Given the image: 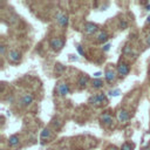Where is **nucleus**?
Returning a JSON list of instances; mask_svg holds the SVG:
<instances>
[{
  "label": "nucleus",
  "mask_w": 150,
  "mask_h": 150,
  "mask_svg": "<svg viewBox=\"0 0 150 150\" xmlns=\"http://www.w3.org/2000/svg\"><path fill=\"white\" fill-rule=\"evenodd\" d=\"M107 100V97H106V95L104 94H99V95H94V96L89 97L88 102L92 104H96V106H100V104H102L104 101Z\"/></svg>",
  "instance_id": "f257e3e1"
},
{
  "label": "nucleus",
  "mask_w": 150,
  "mask_h": 150,
  "mask_svg": "<svg viewBox=\"0 0 150 150\" xmlns=\"http://www.w3.org/2000/svg\"><path fill=\"white\" fill-rule=\"evenodd\" d=\"M49 45H51V47L54 49V51H60V49H62L65 42H64V40L60 39V38H54V39L51 40Z\"/></svg>",
  "instance_id": "f03ea898"
},
{
  "label": "nucleus",
  "mask_w": 150,
  "mask_h": 150,
  "mask_svg": "<svg viewBox=\"0 0 150 150\" xmlns=\"http://www.w3.org/2000/svg\"><path fill=\"white\" fill-rule=\"evenodd\" d=\"M117 72H119V74L122 76V75H127L128 73H129V66H128L127 64H120L119 66H117Z\"/></svg>",
  "instance_id": "7ed1b4c3"
},
{
  "label": "nucleus",
  "mask_w": 150,
  "mask_h": 150,
  "mask_svg": "<svg viewBox=\"0 0 150 150\" xmlns=\"http://www.w3.org/2000/svg\"><path fill=\"white\" fill-rule=\"evenodd\" d=\"M96 29H97V26L93 22H87L84 25V31L88 34H93L94 32H96Z\"/></svg>",
  "instance_id": "20e7f679"
},
{
  "label": "nucleus",
  "mask_w": 150,
  "mask_h": 150,
  "mask_svg": "<svg viewBox=\"0 0 150 150\" xmlns=\"http://www.w3.org/2000/svg\"><path fill=\"white\" fill-rule=\"evenodd\" d=\"M58 90H59V94L65 96V95H67L69 93V87H68V84H66V83H61V84H59Z\"/></svg>",
  "instance_id": "39448f33"
},
{
  "label": "nucleus",
  "mask_w": 150,
  "mask_h": 150,
  "mask_svg": "<svg viewBox=\"0 0 150 150\" xmlns=\"http://www.w3.org/2000/svg\"><path fill=\"white\" fill-rule=\"evenodd\" d=\"M117 117H119L120 122H125V121H128V120H129V113L125 112V110H120Z\"/></svg>",
  "instance_id": "423d86ee"
},
{
  "label": "nucleus",
  "mask_w": 150,
  "mask_h": 150,
  "mask_svg": "<svg viewBox=\"0 0 150 150\" xmlns=\"http://www.w3.org/2000/svg\"><path fill=\"white\" fill-rule=\"evenodd\" d=\"M8 58H10V60H12L13 62H17V61H19V59H20V53H19L18 51H15V49H13V51H11L10 53H8Z\"/></svg>",
  "instance_id": "0eeeda50"
},
{
  "label": "nucleus",
  "mask_w": 150,
  "mask_h": 150,
  "mask_svg": "<svg viewBox=\"0 0 150 150\" xmlns=\"http://www.w3.org/2000/svg\"><path fill=\"white\" fill-rule=\"evenodd\" d=\"M101 120H102V122H103L104 124H107V125H110L113 123V119H112V116H110L108 113H106V114L102 115Z\"/></svg>",
  "instance_id": "6e6552de"
},
{
  "label": "nucleus",
  "mask_w": 150,
  "mask_h": 150,
  "mask_svg": "<svg viewBox=\"0 0 150 150\" xmlns=\"http://www.w3.org/2000/svg\"><path fill=\"white\" fill-rule=\"evenodd\" d=\"M32 102H33V96H32L31 94L23 95L22 100H21V103H22L23 106H28V104H31Z\"/></svg>",
  "instance_id": "1a4fd4ad"
},
{
  "label": "nucleus",
  "mask_w": 150,
  "mask_h": 150,
  "mask_svg": "<svg viewBox=\"0 0 150 150\" xmlns=\"http://www.w3.org/2000/svg\"><path fill=\"white\" fill-rule=\"evenodd\" d=\"M58 21H59V23H60L62 27H66V26L68 25V17H67L66 14H64V15H59L58 17Z\"/></svg>",
  "instance_id": "9d476101"
},
{
  "label": "nucleus",
  "mask_w": 150,
  "mask_h": 150,
  "mask_svg": "<svg viewBox=\"0 0 150 150\" xmlns=\"http://www.w3.org/2000/svg\"><path fill=\"white\" fill-rule=\"evenodd\" d=\"M115 77H116V75H115V73L113 70L106 72V80H107L108 82H113L115 80Z\"/></svg>",
  "instance_id": "9b49d317"
},
{
  "label": "nucleus",
  "mask_w": 150,
  "mask_h": 150,
  "mask_svg": "<svg viewBox=\"0 0 150 150\" xmlns=\"http://www.w3.org/2000/svg\"><path fill=\"white\" fill-rule=\"evenodd\" d=\"M8 143H10V145L14 147V145H17L19 143V137L17 136V135H13V136H11V137H10V141H8Z\"/></svg>",
  "instance_id": "f8f14e48"
},
{
  "label": "nucleus",
  "mask_w": 150,
  "mask_h": 150,
  "mask_svg": "<svg viewBox=\"0 0 150 150\" xmlns=\"http://www.w3.org/2000/svg\"><path fill=\"white\" fill-rule=\"evenodd\" d=\"M87 82H88V77L84 76V75L80 76V79H79V86H80V88H83V87H86Z\"/></svg>",
  "instance_id": "ddd939ff"
},
{
  "label": "nucleus",
  "mask_w": 150,
  "mask_h": 150,
  "mask_svg": "<svg viewBox=\"0 0 150 150\" xmlns=\"http://www.w3.org/2000/svg\"><path fill=\"white\" fill-rule=\"evenodd\" d=\"M97 40L100 41V42H104V41L108 40V34L106 33V32H101V33L97 35Z\"/></svg>",
  "instance_id": "4468645a"
},
{
  "label": "nucleus",
  "mask_w": 150,
  "mask_h": 150,
  "mask_svg": "<svg viewBox=\"0 0 150 150\" xmlns=\"http://www.w3.org/2000/svg\"><path fill=\"white\" fill-rule=\"evenodd\" d=\"M122 53L124 54V55H131L132 54V49H131V47L130 46H124V48H123V51H122Z\"/></svg>",
  "instance_id": "2eb2a0df"
},
{
  "label": "nucleus",
  "mask_w": 150,
  "mask_h": 150,
  "mask_svg": "<svg viewBox=\"0 0 150 150\" xmlns=\"http://www.w3.org/2000/svg\"><path fill=\"white\" fill-rule=\"evenodd\" d=\"M102 81L100 79H96V80H94V81H93V87H94V88H96V89H99V88H101L102 87Z\"/></svg>",
  "instance_id": "dca6fc26"
},
{
  "label": "nucleus",
  "mask_w": 150,
  "mask_h": 150,
  "mask_svg": "<svg viewBox=\"0 0 150 150\" xmlns=\"http://www.w3.org/2000/svg\"><path fill=\"white\" fill-rule=\"evenodd\" d=\"M49 135H51V131H49L48 129H43L42 131H41V138H47V137H49Z\"/></svg>",
  "instance_id": "f3484780"
},
{
  "label": "nucleus",
  "mask_w": 150,
  "mask_h": 150,
  "mask_svg": "<svg viewBox=\"0 0 150 150\" xmlns=\"http://www.w3.org/2000/svg\"><path fill=\"white\" fill-rule=\"evenodd\" d=\"M121 150H132V145L129 144V143H124L121 148Z\"/></svg>",
  "instance_id": "a211bd4d"
},
{
  "label": "nucleus",
  "mask_w": 150,
  "mask_h": 150,
  "mask_svg": "<svg viewBox=\"0 0 150 150\" xmlns=\"http://www.w3.org/2000/svg\"><path fill=\"white\" fill-rule=\"evenodd\" d=\"M120 93H121V92H120L119 89H115V90H110V92H109V94L112 95V96H119V95H120Z\"/></svg>",
  "instance_id": "6ab92c4d"
},
{
  "label": "nucleus",
  "mask_w": 150,
  "mask_h": 150,
  "mask_svg": "<svg viewBox=\"0 0 150 150\" xmlns=\"http://www.w3.org/2000/svg\"><path fill=\"white\" fill-rule=\"evenodd\" d=\"M120 26H121V28H122V29H125V28H127V26H128V23H127V21H121V23H120Z\"/></svg>",
  "instance_id": "aec40b11"
},
{
  "label": "nucleus",
  "mask_w": 150,
  "mask_h": 150,
  "mask_svg": "<svg viewBox=\"0 0 150 150\" xmlns=\"http://www.w3.org/2000/svg\"><path fill=\"white\" fill-rule=\"evenodd\" d=\"M65 69V67L62 66V65H58V66H56V68H55V70L56 72H62Z\"/></svg>",
  "instance_id": "412c9836"
},
{
  "label": "nucleus",
  "mask_w": 150,
  "mask_h": 150,
  "mask_svg": "<svg viewBox=\"0 0 150 150\" xmlns=\"http://www.w3.org/2000/svg\"><path fill=\"white\" fill-rule=\"evenodd\" d=\"M77 52L80 53V55H83V51H82V47L81 46H77Z\"/></svg>",
  "instance_id": "4be33fe9"
},
{
  "label": "nucleus",
  "mask_w": 150,
  "mask_h": 150,
  "mask_svg": "<svg viewBox=\"0 0 150 150\" xmlns=\"http://www.w3.org/2000/svg\"><path fill=\"white\" fill-rule=\"evenodd\" d=\"M109 48H110V45H109V43H107V45H106V46L103 47V51H104V52H107V51H109Z\"/></svg>",
  "instance_id": "5701e85b"
},
{
  "label": "nucleus",
  "mask_w": 150,
  "mask_h": 150,
  "mask_svg": "<svg viewBox=\"0 0 150 150\" xmlns=\"http://www.w3.org/2000/svg\"><path fill=\"white\" fill-rule=\"evenodd\" d=\"M0 52H1V54H5V46L0 47Z\"/></svg>",
  "instance_id": "b1692460"
},
{
  "label": "nucleus",
  "mask_w": 150,
  "mask_h": 150,
  "mask_svg": "<svg viewBox=\"0 0 150 150\" xmlns=\"http://www.w3.org/2000/svg\"><path fill=\"white\" fill-rule=\"evenodd\" d=\"M147 45H148V46H150V33H149V35H148V38H147Z\"/></svg>",
  "instance_id": "393cba45"
},
{
  "label": "nucleus",
  "mask_w": 150,
  "mask_h": 150,
  "mask_svg": "<svg viewBox=\"0 0 150 150\" xmlns=\"http://www.w3.org/2000/svg\"><path fill=\"white\" fill-rule=\"evenodd\" d=\"M94 76L95 77H100V76H101V73H100V72H96V73L94 74Z\"/></svg>",
  "instance_id": "a878e982"
},
{
  "label": "nucleus",
  "mask_w": 150,
  "mask_h": 150,
  "mask_svg": "<svg viewBox=\"0 0 150 150\" xmlns=\"http://www.w3.org/2000/svg\"><path fill=\"white\" fill-rule=\"evenodd\" d=\"M145 10H147V11H150V4H148V5L145 6Z\"/></svg>",
  "instance_id": "bb28decb"
},
{
  "label": "nucleus",
  "mask_w": 150,
  "mask_h": 150,
  "mask_svg": "<svg viewBox=\"0 0 150 150\" xmlns=\"http://www.w3.org/2000/svg\"><path fill=\"white\" fill-rule=\"evenodd\" d=\"M109 150H117V148H116V147H112Z\"/></svg>",
  "instance_id": "cd10ccee"
},
{
  "label": "nucleus",
  "mask_w": 150,
  "mask_h": 150,
  "mask_svg": "<svg viewBox=\"0 0 150 150\" xmlns=\"http://www.w3.org/2000/svg\"><path fill=\"white\" fill-rule=\"evenodd\" d=\"M147 22L150 23V17H148V18H147Z\"/></svg>",
  "instance_id": "c85d7f7f"
}]
</instances>
